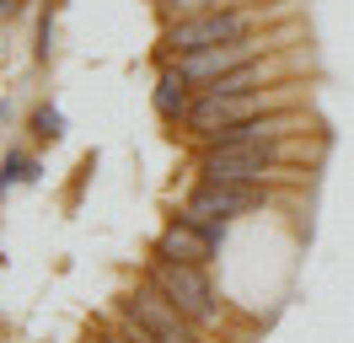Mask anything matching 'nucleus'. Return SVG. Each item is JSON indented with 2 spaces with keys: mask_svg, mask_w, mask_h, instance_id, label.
<instances>
[{
  "mask_svg": "<svg viewBox=\"0 0 354 343\" xmlns=\"http://www.w3.org/2000/svg\"><path fill=\"white\" fill-rule=\"evenodd\" d=\"M17 11H22V0H0V21H11Z\"/></svg>",
  "mask_w": 354,
  "mask_h": 343,
  "instance_id": "13",
  "label": "nucleus"
},
{
  "mask_svg": "<svg viewBox=\"0 0 354 343\" xmlns=\"http://www.w3.org/2000/svg\"><path fill=\"white\" fill-rule=\"evenodd\" d=\"M32 177H38V167H32L27 156H11L6 172H0V188H6V183H32Z\"/></svg>",
  "mask_w": 354,
  "mask_h": 343,
  "instance_id": "11",
  "label": "nucleus"
},
{
  "mask_svg": "<svg viewBox=\"0 0 354 343\" xmlns=\"http://www.w3.org/2000/svg\"><path fill=\"white\" fill-rule=\"evenodd\" d=\"M247 11H204V17H188V21H172V33H167V48H172L177 59L183 54H199V48H221V43H242L247 38Z\"/></svg>",
  "mask_w": 354,
  "mask_h": 343,
  "instance_id": "4",
  "label": "nucleus"
},
{
  "mask_svg": "<svg viewBox=\"0 0 354 343\" xmlns=\"http://www.w3.org/2000/svg\"><path fill=\"white\" fill-rule=\"evenodd\" d=\"M151 284L161 295L172 300L183 317H194L199 327H215V290H209V279H204L199 263H177V257H156L151 263Z\"/></svg>",
  "mask_w": 354,
  "mask_h": 343,
  "instance_id": "2",
  "label": "nucleus"
},
{
  "mask_svg": "<svg viewBox=\"0 0 354 343\" xmlns=\"http://www.w3.org/2000/svg\"><path fill=\"white\" fill-rule=\"evenodd\" d=\"M209 252H215V236L199 231V225H188V220H172V225L161 231V257H177V263H204Z\"/></svg>",
  "mask_w": 354,
  "mask_h": 343,
  "instance_id": "7",
  "label": "nucleus"
},
{
  "mask_svg": "<svg viewBox=\"0 0 354 343\" xmlns=\"http://www.w3.org/2000/svg\"><path fill=\"white\" fill-rule=\"evenodd\" d=\"M32 129H38V140H59V134H65V118H59V113H38V118H32Z\"/></svg>",
  "mask_w": 354,
  "mask_h": 343,
  "instance_id": "12",
  "label": "nucleus"
},
{
  "mask_svg": "<svg viewBox=\"0 0 354 343\" xmlns=\"http://www.w3.org/2000/svg\"><path fill=\"white\" fill-rule=\"evenodd\" d=\"M129 322H134V333H145L151 343H199V333H194L199 322L183 317L156 284H145V290L129 295Z\"/></svg>",
  "mask_w": 354,
  "mask_h": 343,
  "instance_id": "3",
  "label": "nucleus"
},
{
  "mask_svg": "<svg viewBox=\"0 0 354 343\" xmlns=\"http://www.w3.org/2000/svg\"><path fill=\"white\" fill-rule=\"evenodd\" d=\"M102 343H151V338H145V333H140V338H118V333H108Z\"/></svg>",
  "mask_w": 354,
  "mask_h": 343,
  "instance_id": "14",
  "label": "nucleus"
},
{
  "mask_svg": "<svg viewBox=\"0 0 354 343\" xmlns=\"http://www.w3.org/2000/svg\"><path fill=\"white\" fill-rule=\"evenodd\" d=\"M279 172L274 145H209L204 150V177L209 183H263Z\"/></svg>",
  "mask_w": 354,
  "mask_h": 343,
  "instance_id": "5",
  "label": "nucleus"
},
{
  "mask_svg": "<svg viewBox=\"0 0 354 343\" xmlns=\"http://www.w3.org/2000/svg\"><path fill=\"white\" fill-rule=\"evenodd\" d=\"M258 204H263V188H258V183H209V177H204V188L188 193L183 220L199 225V231H209V236H221L236 214L258 210Z\"/></svg>",
  "mask_w": 354,
  "mask_h": 343,
  "instance_id": "1",
  "label": "nucleus"
},
{
  "mask_svg": "<svg viewBox=\"0 0 354 343\" xmlns=\"http://www.w3.org/2000/svg\"><path fill=\"white\" fill-rule=\"evenodd\" d=\"M258 64H242V70H231V75H221V81H209V91H221V97H247V91H258Z\"/></svg>",
  "mask_w": 354,
  "mask_h": 343,
  "instance_id": "9",
  "label": "nucleus"
},
{
  "mask_svg": "<svg viewBox=\"0 0 354 343\" xmlns=\"http://www.w3.org/2000/svg\"><path fill=\"white\" fill-rule=\"evenodd\" d=\"M188 75H183V70H167V75H161V81H156V113H161V118H188V113H194V91H188Z\"/></svg>",
  "mask_w": 354,
  "mask_h": 343,
  "instance_id": "8",
  "label": "nucleus"
},
{
  "mask_svg": "<svg viewBox=\"0 0 354 343\" xmlns=\"http://www.w3.org/2000/svg\"><path fill=\"white\" fill-rule=\"evenodd\" d=\"M161 11L188 21V17H204V11H225V0H161Z\"/></svg>",
  "mask_w": 354,
  "mask_h": 343,
  "instance_id": "10",
  "label": "nucleus"
},
{
  "mask_svg": "<svg viewBox=\"0 0 354 343\" xmlns=\"http://www.w3.org/2000/svg\"><path fill=\"white\" fill-rule=\"evenodd\" d=\"M242 64H252V43H221V48H199V54H183V75L188 81H221V75H231V70H242Z\"/></svg>",
  "mask_w": 354,
  "mask_h": 343,
  "instance_id": "6",
  "label": "nucleus"
}]
</instances>
